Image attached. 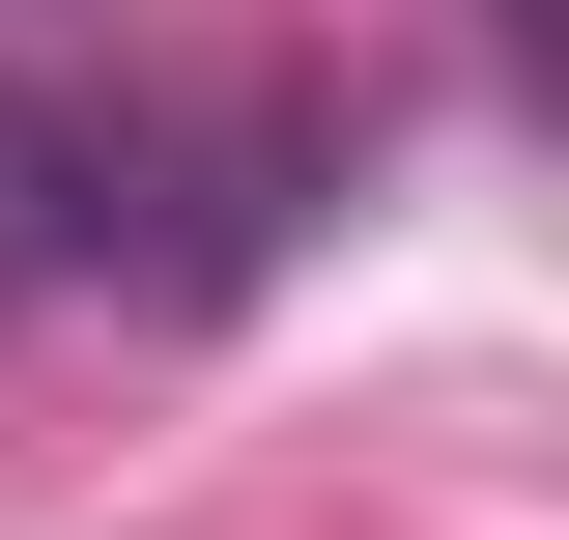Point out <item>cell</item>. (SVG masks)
<instances>
[{
	"mask_svg": "<svg viewBox=\"0 0 569 540\" xmlns=\"http://www.w3.org/2000/svg\"><path fill=\"white\" fill-rule=\"evenodd\" d=\"M0 29H29V0H0Z\"/></svg>",
	"mask_w": 569,
	"mask_h": 540,
	"instance_id": "7a4b0ae2",
	"label": "cell"
},
{
	"mask_svg": "<svg viewBox=\"0 0 569 540\" xmlns=\"http://www.w3.org/2000/svg\"><path fill=\"white\" fill-rule=\"evenodd\" d=\"M114 257H142V114L0 86V284H114Z\"/></svg>",
	"mask_w": 569,
	"mask_h": 540,
	"instance_id": "6da1fadb",
	"label": "cell"
}]
</instances>
